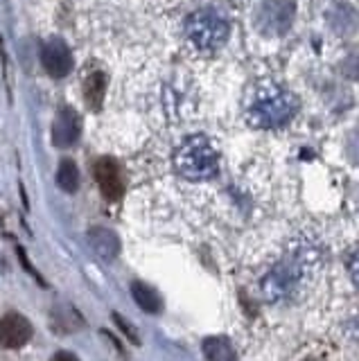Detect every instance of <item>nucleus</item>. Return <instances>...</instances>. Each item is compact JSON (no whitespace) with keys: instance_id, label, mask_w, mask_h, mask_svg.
<instances>
[{"instance_id":"21","label":"nucleus","mask_w":359,"mask_h":361,"mask_svg":"<svg viewBox=\"0 0 359 361\" xmlns=\"http://www.w3.org/2000/svg\"><path fill=\"white\" fill-rule=\"evenodd\" d=\"M305 361H317V359H305Z\"/></svg>"},{"instance_id":"14","label":"nucleus","mask_w":359,"mask_h":361,"mask_svg":"<svg viewBox=\"0 0 359 361\" xmlns=\"http://www.w3.org/2000/svg\"><path fill=\"white\" fill-rule=\"evenodd\" d=\"M104 90H107V77L102 73H93L91 77H88L86 84H84V93H86L88 106L99 109V104H102V97H104Z\"/></svg>"},{"instance_id":"20","label":"nucleus","mask_w":359,"mask_h":361,"mask_svg":"<svg viewBox=\"0 0 359 361\" xmlns=\"http://www.w3.org/2000/svg\"><path fill=\"white\" fill-rule=\"evenodd\" d=\"M52 361H80V359H77L73 353H57L52 357Z\"/></svg>"},{"instance_id":"8","label":"nucleus","mask_w":359,"mask_h":361,"mask_svg":"<svg viewBox=\"0 0 359 361\" xmlns=\"http://www.w3.org/2000/svg\"><path fill=\"white\" fill-rule=\"evenodd\" d=\"M32 323L23 314L9 312L0 319V348L7 350H18L23 348L32 338Z\"/></svg>"},{"instance_id":"4","label":"nucleus","mask_w":359,"mask_h":361,"mask_svg":"<svg viewBox=\"0 0 359 361\" xmlns=\"http://www.w3.org/2000/svg\"><path fill=\"white\" fill-rule=\"evenodd\" d=\"M185 34L197 50L212 52L229 41L231 27H229V20L224 18L217 9L204 7V9L193 11V14L185 18Z\"/></svg>"},{"instance_id":"16","label":"nucleus","mask_w":359,"mask_h":361,"mask_svg":"<svg viewBox=\"0 0 359 361\" xmlns=\"http://www.w3.org/2000/svg\"><path fill=\"white\" fill-rule=\"evenodd\" d=\"M114 321L118 323V327H120L122 332H125V336L129 338L131 343H136V345L140 343V338H138V330H136V327H133L131 323H127L125 319H122L120 314H114Z\"/></svg>"},{"instance_id":"6","label":"nucleus","mask_w":359,"mask_h":361,"mask_svg":"<svg viewBox=\"0 0 359 361\" xmlns=\"http://www.w3.org/2000/svg\"><path fill=\"white\" fill-rule=\"evenodd\" d=\"M41 63L54 79H63L73 71V54L63 39H48L41 45Z\"/></svg>"},{"instance_id":"18","label":"nucleus","mask_w":359,"mask_h":361,"mask_svg":"<svg viewBox=\"0 0 359 361\" xmlns=\"http://www.w3.org/2000/svg\"><path fill=\"white\" fill-rule=\"evenodd\" d=\"M16 253H18V257H20V262H23L25 271H30V274H32V276H35V278L39 280V285H41V287H46V280H43V276H39V271H37L35 267L30 264V259L25 257V251H23V248L18 246V248H16Z\"/></svg>"},{"instance_id":"19","label":"nucleus","mask_w":359,"mask_h":361,"mask_svg":"<svg viewBox=\"0 0 359 361\" xmlns=\"http://www.w3.org/2000/svg\"><path fill=\"white\" fill-rule=\"evenodd\" d=\"M348 332H351V336L355 338V341H359V316H355V319L351 321V325H348Z\"/></svg>"},{"instance_id":"15","label":"nucleus","mask_w":359,"mask_h":361,"mask_svg":"<svg viewBox=\"0 0 359 361\" xmlns=\"http://www.w3.org/2000/svg\"><path fill=\"white\" fill-rule=\"evenodd\" d=\"M57 185L63 190V192H75L80 188V169L73 161H61L59 163V169H57Z\"/></svg>"},{"instance_id":"9","label":"nucleus","mask_w":359,"mask_h":361,"mask_svg":"<svg viewBox=\"0 0 359 361\" xmlns=\"http://www.w3.org/2000/svg\"><path fill=\"white\" fill-rule=\"evenodd\" d=\"M80 133H82V120L77 116V111L63 106L52 122V145L59 147V149H66V147L77 142Z\"/></svg>"},{"instance_id":"12","label":"nucleus","mask_w":359,"mask_h":361,"mask_svg":"<svg viewBox=\"0 0 359 361\" xmlns=\"http://www.w3.org/2000/svg\"><path fill=\"white\" fill-rule=\"evenodd\" d=\"M131 296L136 300V305L147 314H161L163 310V300L161 296L156 293L150 285H145V282H131Z\"/></svg>"},{"instance_id":"7","label":"nucleus","mask_w":359,"mask_h":361,"mask_svg":"<svg viewBox=\"0 0 359 361\" xmlns=\"http://www.w3.org/2000/svg\"><path fill=\"white\" fill-rule=\"evenodd\" d=\"M93 174L102 195L109 201H118L125 195V176H122V167L114 158H99L93 167Z\"/></svg>"},{"instance_id":"1","label":"nucleus","mask_w":359,"mask_h":361,"mask_svg":"<svg viewBox=\"0 0 359 361\" xmlns=\"http://www.w3.org/2000/svg\"><path fill=\"white\" fill-rule=\"evenodd\" d=\"M321 257L319 244L312 237L303 235L289 244L285 257L269 271L262 280V296L269 302H283L296 298L300 287L305 285L310 271L317 267Z\"/></svg>"},{"instance_id":"10","label":"nucleus","mask_w":359,"mask_h":361,"mask_svg":"<svg viewBox=\"0 0 359 361\" xmlns=\"http://www.w3.org/2000/svg\"><path fill=\"white\" fill-rule=\"evenodd\" d=\"M88 244H91V248L102 259H114L120 253L118 235L114 231H109V228H102V226H97V228L88 231Z\"/></svg>"},{"instance_id":"5","label":"nucleus","mask_w":359,"mask_h":361,"mask_svg":"<svg viewBox=\"0 0 359 361\" xmlns=\"http://www.w3.org/2000/svg\"><path fill=\"white\" fill-rule=\"evenodd\" d=\"M294 20V3L291 0H262L255 11V25L269 37L285 34Z\"/></svg>"},{"instance_id":"17","label":"nucleus","mask_w":359,"mask_h":361,"mask_svg":"<svg viewBox=\"0 0 359 361\" xmlns=\"http://www.w3.org/2000/svg\"><path fill=\"white\" fill-rule=\"evenodd\" d=\"M348 274H351L353 282L359 287V246L348 255Z\"/></svg>"},{"instance_id":"11","label":"nucleus","mask_w":359,"mask_h":361,"mask_svg":"<svg viewBox=\"0 0 359 361\" xmlns=\"http://www.w3.org/2000/svg\"><path fill=\"white\" fill-rule=\"evenodd\" d=\"M201 350L208 361H238V353L226 336H206Z\"/></svg>"},{"instance_id":"13","label":"nucleus","mask_w":359,"mask_h":361,"mask_svg":"<svg viewBox=\"0 0 359 361\" xmlns=\"http://www.w3.org/2000/svg\"><path fill=\"white\" fill-rule=\"evenodd\" d=\"M325 18L330 20L332 30H336L339 34H351L357 30L359 25V18L355 11L348 7V5H334L328 14H325Z\"/></svg>"},{"instance_id":"3","label":"nucleus","mask_w":359,"mask_h":361,"mask_svg":"<svg viewBox=\"0 0 359 361\" xmlns=\"http://www.w3.org/2000/svg\"><path fill=\"white\" fill-rule=\"evenodd\" d=\"M174 167L188 180H206L217 174L219 154L206 135H188L174 152Z\"/></svg>"},{"instance_id":"2","label":"nucleus","mask_w":359,"mask_h":361,"mask_svg":"<svg viewBox=\"0 0 359 361\" xmlns=\"http://www.w3.org/2000/svg\"><path fill=\"white\" fill-rule=\"evenodd\" d=\"M298 102L287 88L278 84H264L255 90L246 120L255 129H280L296 116Z\"/></svg>"}]
</instances>
